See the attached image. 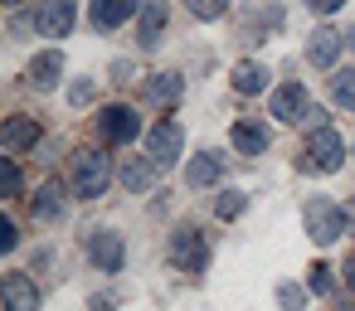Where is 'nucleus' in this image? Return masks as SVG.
Masks as SVG:
<instances>
[{
  "label": "nucleus",
  "instance_id": "bb28decb",
  "mask_svg": "<svg viewBox=\"0 0 355 311\" xmlns=\"http://www.w3.org/2000/svg\"><path fill=\"white\" fill-rule=\"evenodd\" d=\"M306 287H311L316 296H331V292H336V277H331V267H326V263H316V267H311V277H306Z\"/></svg>",
  "mask_w": 355,
  "mask_h": 311
},
{
  "label": "nucleus",
  "instance_id": "7c9ffc66",
  "mask_svg": "<svg viewBox=\"0 0 355 311\" xmlns=\"http://www.w3.org/2000/svg\"><path fill=\"white\" fill-rule=\"evenodd\" d=\"M69 103H73V107L93 103V83H73V88H69Z\"/></svg>",
  "mask_w": 355,
  "mask_h": 311
},
{
  "label": "nucleus",
  "instance_id": "cd10ccee",
  "mask_svg": "<svg viewBox=\"0 0 355 311\" xmlns=\"http://www.w3.org/2000/svg\"><path fill=\"white\" fill-rule=\"evenodd\" d=\"M277 301H282L287 311H302V306H306V296H302V287H292V282H277Z\"/></svg>",
  "mask_w": 355,
  "mask_h": 311
},
{
  "label": "nucleus",
  "instance_id": "393cba45",
  "mask_svg": "<svg viewBox=\"0 0 355 311\" xmlns=\"http://www.w3.org/2000/svg\"><path fill=\"white\" fill-rule=\"evenodd\" d=\"M243 209H248V195H243V190H224V195H219V204H214V214H219V219H239Z\"/></svg>",
  "mask_w": 355,
  "mask_h": 311
},
{
  "label": "nucleus",
  "instance_id": "f8f14e48",
  "mask_svg": "<svg viewBox=\"0 0 355 311\" xmlns=\"http://www.w3.org/2000/svg\"><path fill=\"white\" fill-rule=\"evenodd\" d=\"M0 146H6V156H25L30 146H40V122L35 117H6V127H0Z\"/></svg>",
  "mask_w": 355,
  "mask_h": 311
},
{
  "label": "nucleus",
  "instance_id": "ddd939ff",
  "mask_svg": "<svg viewBox=\"0 0 355 311\" xmlns=\"http://www.w3.org/2000/svg\"><path fill=\"white\" fill-rule=\"evenodd\" d=\"M340 49H345V35L331 30V25H321V30H311V39H306V64H311V69H331V64L340 59Z\"/></svg>",
  "mask_w": 355,
  "mask_h": 311
},
{
  "label": "nucleus",
  "instance_id": "aec40b11",
  "mask_svg": "<svg viewBox=\"0 0 355 311\" xmlns=\"http://www.w3.org/2000/svg\"><path fill=\"white\" fill-rule=\"evenodd\" d=\"M59 73H64V54H59V49H49V54H40V59L30 64V73H25V78H30V88L49 93V88L59 83Z\"/></svg>",
  "mask_w": 355,
  "mask_h": 311
},
{
  "label": "nucleus",
  "instance_id": "6ab92c4d",
  "mask_svg": "<svg viewBox=\"0 0 355 311\" xmlns=\"http://www.w3.org/2000/svg\"><path fill=\"white\" fill-rule=\"evenodd\" d=\"M219 175H224V156H219V151H200V156L185 166V185H190V190H205V185H214Z\"/></svg>",
  "mask_w": 355,
  "mask_h": 311
},
{
  "label": "nucleus",
  "instance_id": "39448f33",
  "mask_svg": "<svg viewBox=\"0 0 355 311\" xmlns=\"http://www.w3.org/2000/svg\"><path fill=\"white\" fill-rule=\"evenodd\" d=\"M340 161H345V141H340L331 127H316V132L306 136V170L331 175V170H340Z\"/></svg>",
  "mask_w": 355,
  "mask_h": 311
},
{
  "label": "nucleus",
  "instance_id": "f03ea898",
  "mask_svg": "<svg viewBox=\"0 0 355 311\" xmlns=\"http://www.w3.org/2000/svg\"><path fill=\"white\" fill-rule=\"evenodd\" d=\"M302 224H306V233H311V243H321V248H331L340 233H345V209L336 204V199H306V209H302Z\"/></svg>",
  "mask_w": 355,
  "mask_h": 311
},
{
  "label": "nucleus",
  "instance_id": "f257e3e1",
  "mask_svg": "<svg viewBox=\"0 0 355 311\" xmlns=\"http://www.w3.org/2000/svg\"><path fill=\"white\" fill-rule=\"evenodd\" d=\"M69 175H73V195H78V199H103L107 185H112V175H117V166H112L107 151H93V146H88V151L73 156Z\"/></svg>",
  "mask_w": 355,
  "mask_h": 311
},
{
  "label": "nucleus",
  "instance_id": "72a5a7b5",
  "mask_svg": "<svg viewBox=\"0 0 355 311\" xmlns=\"http://www.w3.org/2000/svg\"><path fill=\"white\" fill-rule=\"evenodd\" d=\"M345 44H350V49H355V25H350V30H345Z\"/></svg>",
  "mask_w": 355,
  "mask_h": 311
},
{
  "label": "nucleus",
  "instance_id": "423d86ee",
  "mask_svg": "<svg viewBox=\"0 0 355 311\" xmlns=\"http://www.w3.org/2000/svg\"><path fill=\"white\" fill-rule=\"evenodd\" d=\"M180 151H185V132H180L175 122H156V127L146 132V156L156 161V170H171V166L180 161Z\"/></svg>",
  "mask_w": 355,
  "mask_h": 311
},
{
  "label": "nucleus",
  "instance_id": "9b49d317",
  "mask_svg": "<svg viewBox=\"0 0 355 311\" xmlns=\"http://www.w3.org/2000/svg\"><path fill=\"white\" fill-rule=\"evenodd\" d=\"M0 301H6V311H40V287L30 282V272H6L0 277Z\"/></svg>",
  "mask_w": 355,
  "mask_h": 311
},
{
  "label": "nucleus",
  "instance_id": "c756f323",
  "mask_svg": "<svg viewBox=\"0 0 355 311\" xmlns=\"http://www.w3.org/2000/svg\"><path fill=\"white\" fill-rule=\"evenodd\" d=\"M340 6H345V0H306V10H311V15H336Z\"/></svg>",
  "mask_w": 355,
  "mask_h": 311
},
{
  "label": "nucleus",
  "instance_id": "2f4dec72",
  "mask_svg": "<svg viewBox=\"0 0 355 311\" xmlns=\"http://www.w3.org/2000/svg\"><path fill=\"white\" fill-rule=\"evenodd\" d=\"M302 122H306V127H311V132H316V127H326V112H321V107H311V112H306V117H302Z\"/></svg>",
  "mask_w": 355,
  "mask_h": 311
},
{
  "label": "nucleus",
  "instance_id": "2eb2a0df",
  "mask_svg": "<svg viewBox=\"0 0 355 311\" xmlns=\"http://www.w3.org/2000/svg\"><path fill=\"white\" fill-rule=\"evenodd\" d=\"M229 141H234V151H239V156H263V151H268V141H272V132H268L258 117H243V122H234V127H229Z\"/></svg>",
  "mask_w": 355,
  "mask_h": 311
},
{
  "label": "nucleus",
  "instance_id": "412c9836",
  "mask_svg": "<svg viewBox=\"0 0 355 311\" xmlns=\"http://www.w3.org/2000/svg\"><path fill=\"white\" fill-rule=\"evenodd\" d=\"M272 30H282V6H258V15L243 25V39L248 44H263Z\"/></svg>",
  "mask_w": 355,
  "mask_h": 311
},
{
  "label": "nucleus",
  "instance_id": "4468645a",
  "mask_svg": "<svg viewBox=\"0 0 355 311\" xmlns=\"http://www.w3.org/2000/svg\"><path fill=\"white\" fill-rule=\"evenodd\" d=\"M30 214H35L40 224H59V219L69 214V195H64V185H59V180H44V185L35 190V199H30Z\"/></svg>",
  "mask_w": 355,
  "mask_h": 311
},
{
  "label": "nucleus",
  "instance_id": "a211bd4d",
  "mask_svg": "<svg viewBox=\"0 0 355 311\" xmlns=\"http://www.w3.org/2000/svg\"><path fill=\"white\" fill-rule=\"evenodd\" d=\"M117 180H122L132 195H141V190H151V180H156V161H151V156H122Z\"/></svg>",
  "mask_w": 355,
  "mask_h": 311
},
{
  "label": "nucleus",
  "instance_id": "4be33fe9",
  "mask_svg": "<svg viewBox=\"0 0 355 311\" xmlns=\"http://www.w3.org/2000/svg\"><path fill=\"white\" fill-rule=\"evenodd\" d=\"M263 88H268V69H263V64H253V59L234 64V93L253 98V93H263Z\"/></svg>",
  "mask_w": 355,
  "mask_h": 311
},
{
  "label": "nucleus",
  "instance_id": "1a4fd4ad",
  "mask_svg": "<svg viewBox=\"0 0 355 311\" xmlns=\"http://www.w3.org/2000/svg\"><path fill=\"white\" fill-rule=\"evenodd\" d=\"M88 258H93L98 272H122V263H127V243H122V233L98 229V233L88 238Z\"/></svg>",
  "mask_w": 355,
  "mask_h": 311
},
{
  "label": "nucleus",
  "instance_id": "f704fd0d",
  "mask_svg": "<svg viewBox=\"0 0 355 311\" xmlns=\"http://www.w3.org/2000/svg\"><path fill=\"white\" fill-rule=\"evenodd\" d=\"M6 6H20V0H6Z\"/></svg>",
  "mask_w": 355,
  "mask_h": 311
},
{
  "label": "nucleus",
  "instance_id": "b1692460",
  "mask_svg": "<svg viewBox=\"0 0 355 311\" xmlns=\"http://www.w3.org/2000/svg\"><path fill=\"white\" fill-rule=\"evenodd\" d=\"M185 10L195 20H224L229 15V0H185Z\"/></svg>",
  "mask_w": 355,
  "mask_h": 311
},
{
  "label": "nucleus",
  "instance_id": "a878e982",
  "mask_svg": "<svg viewBox=\"0 0 355 311\" xmlns=\"http://www.w3.org/2000/svg\"><path fill=\"white\" fill-rule=\"evenodd\" d=\"M0 190H6V199L20 195V166H15V156H0Z\"/></svg>",
  "mask_w": 355,
  "mask_h": 311
},
{
  "label": "nucleus",
  "instance_id": "0eeeda50",
  "mask_svg": "<svg viewBox=\"0 0 355 311\" xmlns=\"http://www.w3.org/2000/svg\"><path fill=\"white\" fill-rule=\"evenodd\" d=\"M141 6H146V0H88V20H93V30L112 35V30H122L127 20H137Z\"/></svg>",
  "mask_w": 355,
  "mask_h": 311
},
{
  "label": "nucleus",
  "instance_id": "20e7f679",
  "mask_svg": "<svg viewBox=\"0 0 355 311\" xmlns=\"http://www.w3.org/2000/svg\"><path fill=\"white\" fill-rule=\"evenodd\" d=\"M78 25V0H40V10H35V30L44 39H69Z\"/></svg>",
  "mask_w": 355,
  "mask_h": 311
},
{
  "label": "nucleus",
  "instance_id": "473e14b6",
  "mask_svg": "<svg viewBox=\"0 0 355 311\" xmlns=\"http://www.w3.org/2000/svg\"><path fill=\"white\" fill-rule=\"evenodd\" d=\"M112 78H117V83H127V78H132V64H127V59H122V64H112Z\"/></svg>",
  "mask_w": 355,
  "mask_h": 311
},
{
  "label": "nucleus",
  "instance_id": "5701e85b",
  "mask_svg": "<svg viewBox=\"0 0 355 311\" xmlns=\"http://www.w3.org/2000/svg\"><path fill=\"white\" fill-rule=\"evenodd\" d=\"M331 98H336V107L355 112V69H340V73L331 78Z\"/></svg>",
  "mask_w": 355,
  "mask_h": 311
},
{
  "label": "nucleus",
  "instance_id": "7ed1b4c3",
  "mask_svg": "<svg viewBox=\"0 0 355 311\" xmlns=\"http://www.w3.org/2000/svg\"><path fill=\"white\" fill-rule=\"evenodd\" d=\"M171 263H175L180 272H205L209 243H205V233H200L195 224H180V229L171 233Z\"/></svg>",
  "mask_w": 355,
  "mask_h": 311
},
{
  "label": "nucleus",
  "instance_id": "f3484780",
  "mask_svg": "<svg viewBox=\"0 0 355 311\" xmlns=\"http://www.w3.org/2000/svg\"><path fill=\"white\" fill-rule=\"evenodd\" d=\"M180 93H185V78H180V73H151V78L141 83V98H146L151 107H175Z\"/></svg>",
  "mask_w": 355,
  "mask_h": 311
},
{
  "label": "nucleus",
  "instance_id": "9d476101",
  "mask_svg": "<svg viewBox=\"0 0 355 311\" xmlns=\"http://www.w3.org/2000/svg\"><path fill=\"white\" fill-rule=\"evenodd\" d=\"M306 112H311V98H306L302 83H282V88L268 98V117H277V122H302Z\"/></svg>",
  "mask_w": 355,
  "mask_h": 311
},
{
  "label": "nucleus",
  "instance_id": "6e6552de",
  "mask_svg": "<svg viewBox=\"0 0 355 311\" xmlns=\"http://www.w3.org/2000/svg\"><path fill=\"white\" fill-rule=\"evenodd\" d=\"M137 132H141V122H137V107H103V117H98V136L107 141V146H127V141H137Z\"/></svg>",
  "mask_w": 355,
  "mask_h": 311
},
{
  "label": "nucleus",
  "instance_id": "dca6fc26",
  "mask_svg": "<svg viewBox=\"0 0 355 311\" xmlns=\"http://www.w3.org/2000/svg\"><path fill=\"white\" fill-rule=\"evenodd\" d=\"M166 0H146L141 15H137V49H156L161 35H166Z\"/></svg>",
  "mask_w": 355,
  "mask_h": 311
},
{
  "label": "nucleus",
  "instance_id": "c85d7f7f",
  "mask_svg": "<svg viewBox=\"0 0 355 311\" xmlns=\"http://www.w3.org/2000/svg\"><path fill=\"white\" fill-rule=\"evenodd\" d=\"M15 243H20V229L10 219H0V253H15Z\"/></svg>",
  "mask_w": 355,
  "mask_h": 311
}]
</instances>
